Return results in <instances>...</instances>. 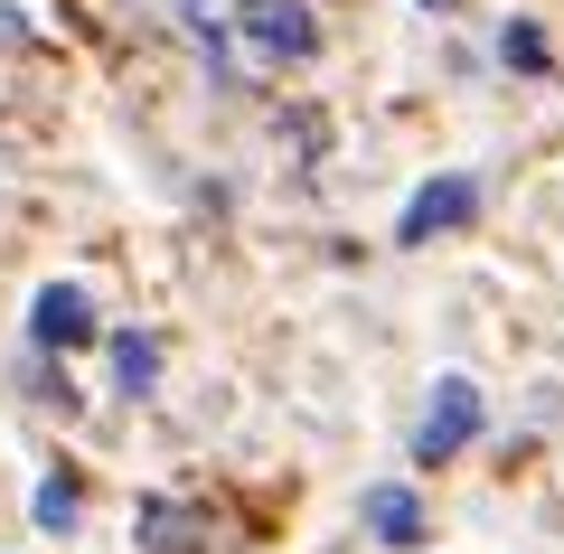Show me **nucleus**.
<instances>
[{
	"label": "nucleus",
	"instance_id": "f257e3e1",
	"mask_svg": "<svg viewBox=\"0 0 564 554\" xmlns=\"http://www.w3.org/2000/svg\"><path fill=\"white\" fill-rule=\"evenodd\" d=\"M311 57V10L302 0H236V66Z\"/></svg>",
	"mask_w": 564,
	"mask_h": 554
},
{
	"label": "nucleus",
	"instance_id": "f03ea898",
	"mask_svg": "<svg viewBox=\"0 0 564 554\" xmlns=\"http://www.w3.org/2000/svg\"><path fill=\"white\" fill-rule=\"evenodd\" d=\"M470 433H480V385H470V377H443V385H433V414H423V433H414V460L433 470V460H452Z\"/></svg>",
	"mask_w": 564,
	"mask_h": 554
},
{
	"label": "nucleus",
	"instance_id": "7ed1b4c3",
	"mask_svg": "<svg viewBox=\"0 0 564 554\" xmlns=\"http://www.w3.org/2000/svg\"><path fill=\"white\" fill-rule=\"evenodd\" d=\"M141 545L151 554H198V545H217V517L207 508H170L161 498V508H141Z\"/></svg>",
	"mask_w": 564,
	"mask_h": 554
},
{
	"label": "nucleus",
	"instance_id": "20e7f679",
	"mask_svg": "<svg viewBox=\"0 0 564 554\" xmlns=\"http://www.w3.org/2000/svg\"><path fill=\"white\" fill-rule=\"evenodd\" d=\"M29 329H39V348H76V338L95 329V319H85V292L76 282H47V292L29 301Z\"/></svg>",
	"mask_w": 564,
	"mask_h": 554
},
{
	"label": "nucleus",
	"instance_id": "39448f33",
	"mask_svg": "<svg viewBox=\"0 0 564 554\" xmlns=\"http://www.w3.org/2000/svg\"><path fill=\"white\" fill-rule=\"evenodd\" d=\"M358 517H367V535H377V545H423V508H414V498H404V489H367L358 498Z\"/></svg>",
	"mask_w": 564,
	"mask_h": 554
},
{
	"label": "nucleus",
	"instance_id": "423d86ee",
	"mask_svg": "<svg viewBox=\"0 0 564 554\" xmlns=\"http://www.w3.org/2000/svg\"><path fill=\"white\" fill-rule=\"evenodd\" d=\"M462 217H470V178H443V188H423V198L404 207L395 236H404V245H423V236H443V226H462Z\"/></svg>",
	"mask_w": 564,
	"mask_h": 554
},
{
	"label": "nucleus",
	"instance_id": "0eeeda50",
	"mask_svg": "<svg viewBox=\"0 0 564 554\" xmlns=\"http://www.w3.org/2000/svg\"><path fill=\"white\" fill-rule=\"evenodd\" d=\"M113 377H122V395H151V377H161V348H151L141 329H122V338H113Z\"/></svg>",
	"mask_w": 564,
	"mask_h": 554
},
{
	"label": "nucleus",
	"instance_id": "6e6552de",
	"mask_svg": "<svg viewBox=\"0 0 564 554\" xmlns=\"http://www.w3.org/2000/svg\"><path fill=\"white\" fill-rule=\"evenodd\" d=\"M39 526H76V479H47L39 489Z\"/></svg>",
	"mask_w": 564,
	"mask_h": 554
},
{
	"label": "nucleus",
	"instance_id": "1a4fd4ad",
	"mask_svg": "<svg viewBox=\"0 0 564 554\" xmlns=\"http://www.w3.org/2000/svg\"><path fill=\"white\" fill-rule=\"evenodd\" d=\"M499 57H508V66H545V39H536V29H508Z\"/></svg>",
	"mask_w": 564,
	"mask_h": 554
},
{
	"label": "nucleus",
	"instance_id": "9d476101",
	"mask_svg": "<svg viewBox=\"0 0 564 554\" xmlns=\"http://www.w3.org/2000/svg\"><path fill=\"white\" fill-rule=\"evenodd\" d=\"M10 39H20V10H0V47H10Z\"/></svg>",
	"mask_w": 564,
	"mask_h": 554
},
{
	"label": "nucleus",
	"instance_id": "9b49d317",
	"mask_svg": "<svg viewBox=\"0 0 564 554\" xmlns=\"http://www.w3.org/2000/svg\"><path fill=\"white\" fill-rule=\"evenodd\" d=\"M423 10H452V0H423Z\"/></svg>",
	"mask_w": 564,
	"mask_h": 554
}]
</instances>
